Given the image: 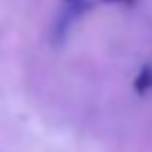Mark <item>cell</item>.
Segmentation results:
<instances>
[{
  "label": "cell",
  "instance_id": "3957f363",
  "mask_svg": "<svg viewBox=\"0 0 152 152\" xmlns=\"http://www.w3.org/2000/svg\"><path fill=\"white\" fill-rule=\"evenodd\" d=\"M65 2H67V5H72V2H78V0H65Z\"/></svg>",
  "mask_w": 152,
  "mask_h": 152
},
{
  "label": "cell",
  "instance_id": "6da1fadb",
  "mask_svg": "<svg viewBox=\"0 0 152 152\" xmlns=\"http://www.w3.org/2000/svg\"><path fill=\"white\" fill-rule=\"evenodd\" d=\"M134 90H137V94H145L152 90V65L141 67V72L134 78Z\"/></svg>",
  "mask_w": 152,
  "mask_h": 152
},
{
  "label": "cell",
  "instance_id": "7a4b0ae2",
  "mask_svg": "<svg viewBox=\"0 0 152 152\" xmlns=\"http://www.w3.org/2000/svg\"><path fill=\"white\" fill-rule=\"evenodd\" d=\"M99 2H107V5H121V7H132L137 0H99Z\"/></svg>",
  "mask_w": 152,
  "mask_h": 152
}]
</instances>
